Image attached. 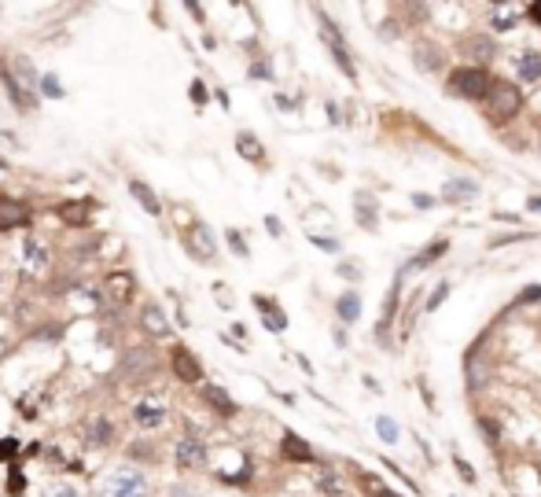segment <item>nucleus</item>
<instances>
[{
  "label": "nucleus",
  "instance_id": "1",
  "mask_svg": "<svg viewBox=\"0 0 541 497\" xmlns=\"http://www.w3.org/2000/svg\"><path fill=\"white\" fill-rule=\"evenodd\" d=\"M158 368V350L155 346H129L122 354V365H118V379L137 387V383H147Z\"/></svg>",
  "mask_w": 541,
  "mask_h": 497
},
{
  "label": "nucleus",
  "instance_id": "2",
  "mask_svg": "<svg viewBox=\"0 0 541 497\" xmlns=\"http://www.w3.org/2000/svg\"><path fill=\"white\" fill-rule=\"evenodd\" d=\"M104 497H151V479L140 468H133V464L114 468L104 483Z\"/></svg>",
  "mask_w": 541,
  "mask_h": 497
},
{
  "label": "nucleus",
  "instance_id": "3",
  "mask_svg": "<svg viewBox=\"0 0 541 497\" xmlns=\"http://www.w3.org/2000/svg\"><path fill=\"white\" fill-rule=\"evenodd\" d=\"M449 92L464 96V100H483L490 92V74L483 67H461L449 74Z\"/></svg>",
  "mask_w": 541,
  "mask_h": 497
},
{
  "label": "nucleus",
  "instance_id": "4",
  "mask_svg": "<svg viewBox=\"0 0 541 497\" xmlns=\"http://www.w3.org/2000/svg\"><path fill=\"white\" fill-rule=\"evenodd\" d=\"M486 103H490V115H494L497 122H504V118L519 115V107H523V92H519V85H508V82H490Z\"/></svg>",
  "mask_w": 541,
  "mask_h": 497
},
{
  "label": "nucleus",
  "instance_id": "5",
  "mask_svg": "<svg viewBox=\"0 0 541 497\" xmlns=\"http://www.w3.org/2000/svg\"><path fill=\"white\" fill-rule=\"evenodd\" d=\"M185 251L192 254L195 262H203V265L218 262V239H214V232H210L206 225H199V221L185 232Z\"/></svg>",
  "mask_w": 541,
  "mask_h": 497
},
{
  "label": "nucleus",
  "instance_id": "6",
  "mask_svg": "<svg viewBox=\"0 0 541 497\" xmlns=\"http://www.w3.org/2000/svg\"><path fill=\"white\" fill-rule=\"evenodd\" d=\"M170 368H173V376L180 383H188V387L203 383V365H199V358H195L188 346H173L170 350Z\"/></svg>",
  "mask_w": 541,
  "mask_h": 497
},
{
  "label": "nucleus",
  "instance_id": "7",
  "mask_svg": "<svg viewBox=\"0 0 541 497\" xmlns=\"http://www.w3.org/2000/svg\"><path fill=\"white\" fill-rule=\"evenodd\" d=\"M210 450H206V442L199 435H185V439H177V468H185V472H199L203 464H206Z\"/></svg>",
  "mask_w": 541,
  "mask_h": 497
},
{
  "label": "nucleus",
  "instance_id": "8",
  "mask_svg": "<svg viewBox=\"0 0 541 497\" xmlns=\"http://www.w3.org/2000/svg\"><path fill=\"white\" fill-rule=\"evenodd\" d=\"M133 420H137V427H144V431H155V427H162L166 424V402L162 398H140V402L133 405Z\"/></svg>",
  "mask_w": 541,
  "mask_h": 497
},
{
  "label": "nucleus",
  "instance_id": "9",
  "mask_svg": "<svg viewBox=\"0 0 541 497\" xmlns=\"http://www.w3.org/2000/svg\"><path fill=\"white\" fill-rule=\"evenodd\" d=\"M23 225H30V206L23 199L0 196V232H11V229H23Z\"/></svg>",
  "mask_w": 541,
  "mask_h": 497
},
{
  "label": "nucleus",
  "instance_id": "10",
  "mask_svg": "<svg viewBox=\"0 0 541 497\" xmlns=\"http://www.w3.org/2000/svg\"><path fill=\"white\" fill-rule=\"evenodd\" d=\"M23 265H26V272H44L48 269V247L37 236L23 239Z\"/></svg>",
  "mask_w": 541,
  "mask_h": 497
},
{
  "label": "nucleus",
  "instance_id": "11",
  "mask_svg": "<svg viewBox=\"0 0 541 497\" xmlns=\"http://www.w3.org/2000/svg\"><path fill=\"white\" fill-rule=\"evenodd\" d=\"M59 218L67 221V225H74V229H85L89 221H92V199H70V203H63L59 206Z\"/></svg>",
  "mask_w": 541,
  "mask_h": 497
},
{
  "label": "nucleus",
  "instance_id": "12",
  "mask_svg": "<svg viewBox=\"0 0 541 497\" xmlns=\"http://www.w3.org/2000/svg\"><path fill=\"white\" fill-rule=\"evenodd\" d=\"M203 402L214 409L218 416H232L236 413V402H232V394H228L225 387H214V383H210V387H203Z\"/></svg>",
  "mask_w": 541,
  "mask_h": 497
},
{
  "label": "nucleus",
  "instance_id": "13",
  "mask_svg": "<svg viewBox=\"0 0 541 497\" xmlns=\"http://www.w3.org/2000/svg\"><path fill=\"white\" fill-rule=\"evenodd\" d=\"M129 196L140 203V210H147V214H162V203H158V196H155V188H147L144 181H129Z\"/></svg>",
  "mask_w": 541,
  "mask_h": 497
},
{
  "label": "nucleus",
  "instance_id": "14",
  "mask_svg": "<svg viewBox=\"0 0 541 497\" xmlns=\"http://www.w3.org/2000/svg\"><path fill=\"white\" fill-rule=\"evenodd\" d=\"M280 453H284L287 460H299V464H309V460H313V450H309V446H306L299 435H291V431L280 439Z\"/></svg>",
  "mask_w": 541,
  "mask_h": 497
},
{
  "label": "nucleus",
  "instance_id": "15",
  "mask_svg": "<svg viewBox=\"0 0 541 497\" xmlns=\"http://www.w3.org/2000/svg\"><path fill=\"white\" fill-rule=\"evenodd\" d=\"M140 325H144V332L147 335H166L170 332V320H166V313H162V306H144V313H140Z\"/></svg>",
  "mask_w": 541,
  "mask_h": 497
},
{
  "label": "nucleus",
  "instance_id": "16",
  "mask_svg": "<svg viewBox=\"0 0 541 497\" xmlns=\"http://www.w3.org/2000/svg\"><path fill=\"white\" fill-rule=\"evenodd\" d=\"M111 439H114V427H111V420H104V416H92V420L85 424V442L111 446Z\"/></svg>",
  "mask_w": 541,
  "mask_h": 497
},
{
  "label": "nucleus",
  "instance_id": "17",
  "mask_svg": "<svg viewBox=\"0 0 541 497\" xmlns=\"http://www.w3.org/2000/svg\"><path fill=\"white\" fill-rule=\"evenodd\" d=\"M442 196H446V199H464V203H471L475 196H479V184L468 181V177H453V181H446Z\"/></svg>",
  "mask_w": 541,
  "mask_h": 497
},
{
  "label": "nucleus",
  "instance_id": "18",
  "mask_svg": "<svg viewBox=\"0 0 541 497\" xmlns=\"http://www.w3.org/2000/svg\"><path fill=\"white\" fill-rule=\"evenodd\" d=\"M0 82H4V89H8V96H11V103L19 107V111H26L30 103H34V100H30V96H26V92L19 89V82H15V77H11L8 63H4V56H0Z\"/></svg>",
  "mask_w": 541,
  "mask_h": 497
},
{
  "label": "nucleus",
  "instance_id": "19",
  "mask_svg": "<svg viewBox=\"0 0 541 497\" xmlns=\"http://www.w3.org/2000/svg\"><path fill=\"white\" fill-rule=\"evenodd\" d=\"M324 41L332 44V56H335V63L342 70H347L350 77H354V63H350V56H347V44H339V37H335V30H332V23H324Z\"/></svg>",
  "mask_w": 541,
  "mask_h": 497
},
{
  "label": "nucleus",
  "instance_id": "20",
  "mask_svg": "<svg viewBox=\"0 0 541 497\" xmlns=\"http://www.w3.org/2000/svg\"><path fill=\"white\" fill-rule=\"evenodd\" d=\"M107 287H111L114 302H129V298H133V277H129V272H114V277L107 280Z\"/></svg>",
  "mask_w": 541,
  "mask_h": 497
},
{
  "label": "nucleus",
  "instance_id": "21",
  "mask_svg": "<svg viewBox=\"0 0 541 497\" xmlns=\"http://www.w3.org/2000/svg\"><path fill=\"white\" fill-rule=\"evenodd\" d=\"M339 317H342V325H354V320L361 317V295L357 291H342L339 295Z\"/></svg>",
  "mask_w": 541,
  "mask_h": 497
},
{
  "label": "nucleus",
  "instance_id": "22",
  "mask_svg": "<svg viewBox=\"0 0 541 497\" xmlns=\"http://www.w3.org/2000/svg\"><path fill=\"white\" fill-rule=\"evenodd\" d=\"M416 67H420V70H442V52H438V44H416Z\"/></svg>",
  "mask_w": 541,
  "mask_h": 497
},
{
  "label": "nucleus",
  "instance_id": "23",
  "mask_svg": "<svg viewBox=\"0 0 541 497\" xmlns=\"http://www.w3.org/2000/svg\"><path fill=\"white\" fill-rule=\"evenodd\" d=\"M516 70H519L523 82H537V77H541V56H537V52L519 56V59H516Z\"/></svg>",
  "mask_w": 541,
  "mask_h": 497
},
{
  "label": "nucleus",
  "instance_id": "24",
  "mask_svg": "<svg viewBox=\"0 0 541 497\" xmlns=\"http://www.w3.org/2000/svg\"><path fill=\"white\" fill-rule=\"evenodd\" d=\"M254 306H258L261 313H266V328H273V332H284V328H287V317H284L280 310H276L269 298H254Z\"/></svg>",
  "mask_w": 541,
  "mask_h": 497
},
{
  "label": "nucleus",
  "instance_id": "25",
  "mask_svg": "<svg viewBox=\"0 0 541 497\" xmlns=\"http://www.w3.org/2000/svg\"><path fill=\"white\" fill-rule=\"evenodd\" d=\"M236 148H240L243 158H251V163H261V144H258L254 133H240V137H236Z\"/></svg>",
  "mask_w": 541,
  "mask_h": 497
},
{
  "label": "nucleus",
  "instance_id": "26",
  "mask_svg": "<svg viewBox=\"0 0 541 497\" xmlns=\"http://www.w3.org/2000/svg\"><path fill=\"white\" fill-rule=\"evenodd\" d=\"M464 48H468L475 59H494L497 56V48H494V41H490V37H468Z\"/></svg>",
  "mask_w": 541,
  "mask_h": 497
},
{
  "label": "nucleus",
  "instance_id": "27",
  "mask_svg": "<svg viewBox=\"0 0 541 497\" xmlns=\"http://www.w3.org/2000/svg\"><path fill=\"white\" fill-rule=\"evenodd\" d=\"M37 92L41 96H48V100H59V96H63V85H59V77L56 74H44V77H37Z\"/></svg>",
  "mask_w": 541,
  "mask_h": 497
},
{
  "label": "nucleus",
  "instance_id": "28",
  "mask_svg": "<svg viewBox=\"0 0 541 497\" xmlns=\"http://www.w3.org/2000/svg\"><path fill=\"white\" fill-rule=\"evenodd\" d=\"M375 427H380V439H383V442H398V439H402V431H398V424L390 420V416H380V420H375Z\"/></svg>",
  "mask_w": 541,
  "mask_h": 497
},
{
  "label": "nucleus",
  "instance_id": "29",
  "mask_svg": "<svg viewBox=\"0 0 541 497\" xmlns=\"http://www.w3.org/2000/svg\"><path fill=\"white\" fill-rule=\"evenodd\" d=\"M442 254H446V244H435V247L423 251V254H420V258H416L413 265H409V269H423V265H431L435 258H442Z\"/></svg>",
  "mask_w": 541,
  "mask_h": 497
},
{
  "label": "nucleus",
  "instance_id": "30",
  "mask_svg": "<svg viewBox=\"0 0 541 497\" xmlns=\"http://www.w3.org/2000/svg\"><path fill=\"white\" fill-rule=\"evenodd\" d=\"M516 19H519L516 11H497V15H494V30H501V34H504V30L516 26Z\"/></svg>",
  "mask_w": 541,
  "mask_h": 497
},
{
  "label": "nucleus",
  "instance_id": "31",
  "mask_svg": "<svg viewBox=\"0 0 541 497\" xmlns=\"http://www.w3.org/2000/svg\"><path fill=\"white\" fill-rule=\"evenodd\" d=\"M534 232H504V236H494L490 247H504V244H516V239H530Z\"/></svg>",
  "mask_w": 541,
  "mask_h": 497
},
{
  "label": "nucleus",
  "instance_id": "32",
  "mask_svg": "<svg viewBox=\"0 0 541 497\" xmlns=\"http://www.w3.org/2000/svg\"><path fill=\"white\" fill-rule=\"evenodd\" d=\"M446 295H449V284H438V287H435V295L428 298V313H431V310H438L442 302H446Z\"/></svg>",
  "mask_w": 541,
  "mask_h": 497
},
{
  "label": "nucleus",
  "instance_id": "33",
  "mask_svg": "<svg viewBox=\"0 0 541 497\" xmlns=\"http://www.w3.org/2000/svg\"><path fill=\"white\" fill-rule=\"evenodd\" d=\"M228 247H232L236 254H243V258H247V244H243V236H240L236 229H228Z\"/></svg>",
  "mask_w": 541,
  "mask_h": 497
},
{
  "label": "nucleus",
  "instance_id": "34",
  "mask_svg": "<svg viewBox=\"0 0 541 497\" xmlns=\"http://www.w3.org/2000/svg\"><path fill=\"white\" fill-rule=\"evenodd\" d=\"M44 497H77V486H70V483H59V486H52Z\"/></svg>",
  "mask_w": 541,
  "mask_h": 497
},
{
  "label": "nucleus",
  "instance_id": "35",
  "mask_svg": "<svg viewBox=\"0 0 541 497\" xmlns=\"http://www.w3.org/2000/svg\"><path fill=\"white\" fill-rule=\"evenodd\" d=\"M519 302H541V284H530L527 291H519Z\"/></svg>",
  "mask_w": 541,
  "mask_h": 497
},
{
  "label": "nucleus",
  "instance_id": "36",
  "mask_svg": "<svg viewBox=\"0 0 541 497\" xmlns=\"http://www.w3.org/2000/svg\"><path fill=\"white\" fill-rule=\"evenodd\" d=\"M23 486H26V479H23L19 472H15V468H11V479H8V490H11V493H23Z\"/></svg>",
  "mask_w": 541,
  "mask_h": 497
},
{
  "label": "nucleus",
  "instance_id": "37",
  "mask_svg": "<svg viewBox=\"0 0 541 497\" xmlns=\"http://www.w3.org/2000/svg\"><path fill=\"white\" fill-rule=\"evenodd\" d=\"M15 453H19V442H15V439L0 442V457H15Z\"/></svg>",
  "mask_w": 541,
  "mask_h": 497
},
{
  "label": "nucleus",
  "instance_id": "38",
  "mask_svg": "<svg viewBox=\"0 0 541 497\" xmlns=\"http://www.w3.org/2000/svg\"><path fill=\"white\" fill-rule=\"evenodd\" d=\"M413 203L420 206V210H431V206H438V203H435L431 196H423V191H416V196H413Z\"/></svg>",
  "mask_w": 541,
  "mask_h": 497
},
{
  "label": "nucleus",
  "instance_id": "39",
  "mask_svg": "<svg viewBox=\"0 0 541 497\" xmlns=\"http://www.w3.org/2000/svg\"><path fill=\"white\" fill-rule=\"evenodd\" d=\"M192 100H195V103H206V89H203V82H192Z\"/></svg>",
  "mask_w": 541,
  "mask_h": 497
},
{
  "label": "nucleus",
  "instance_id": "40",
  "mask_svg": "<svg viewBox=\"0 0 541 497\" xmlns=\"http://www.w3.org/2000/svg\"><path fill=\"white\" fill-rule=\"evenodd\" d=\"M365 483H368V486H372V493H375V497H398V493H394V490H383V486H380V483H375V479H365Z\"/></svg>",
  "mask_w": 541,
  "mask_h": 497
},
{
  "label": "nucleus",
  "instance_id": "41",
  "mask_svg": "<svg viewBox=\"0 0 541 497\" xmlns=\"http://www.w3.org/2000/svg\"><path fill=\"white\" fill-rule=\"evenodd\" d=\"M170 497H195V490H192V486H173Z\"/></svg>",
  "mask_w": 541,
  "mask_h": 497
},
{
  "label": "nucleus",
  "instance_id": "42",
  "mask_svg": "<svg viewBox=\"0 0 541 497\" xmlns=\"http://www.w3.org/2000/svg\"><path fill=\"white\" fill-rule=\"evenodd\" d=\"M527 210H534V214H541V196H534V199H527Z\"/></svg>",
  "mask_w": 541,
  "mask_h": 497
},
{
  "label": "nucleus",
  "instance_id": "43",
  "mask_svg": "<svg viewBox=\"0 0 541 497\" xmlns=\"http://www.w3.org/2000/svg\"><path fill=\"white\" fill-rule=\"evenodd\" d=\"M530 19L541 26V0H537V4H530Z\"/></svg>",
  "mask_w": 541,
  "mask_h": 497
},
{
  "label": "nucleus",
  "instance_id": "44",
  "mask_svg": "<svg viewBox=\"0 0 541 497\" xmlns=\"http://www.w3.org/2000/svg\"><path fill=\"white\" fill-rule=\"evenodd\" d=\"M0 354H4V339H0Z\"/></svg>",
  "mask_w": 541,
  "mask_h": 497
},
{
  "label": "nucleus",
  "instance_id": "45",
  "mask_svg": "<svg viewBox=\"0 0 541 497\" xmlns=\"http://www.w3.org/2000/svg\"><path fill=\"white\" fill-rule=\"evenodd\" d=\"M0 173H4V163H0Z\"/></svg>",
  "mask_w": 541,
  "mask_h": 497
}]
</instances>
